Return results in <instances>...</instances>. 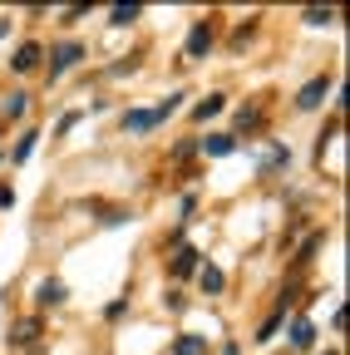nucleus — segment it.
Here are the masks:
<instances>
[{
  "instance_id": "4",
  "label": "nucleus",
  "mask_w": 350,
  "mask_h": 355,
  "mask_svg": "<svg viewBox=\"0 0 350 355\" xmlns=\"http://www.w3.org/2000/svg\"><path fill=\"white\" fill-rule=\"evenodd\" d=\"M35 340H40V321H35V316H25V321L10 326V345H15V350H30Z\"/></svg>"
},
{
  "instance_id": "20",
  "label": "nucleus",
  "mask_w": 350,
  "mask_h": 355,
  "mask_svg": "<svg viewBox=\"0 0 350 355\" xmlns=\"http://www.w3.org/2000/svg\"><path fill=\"white\" fill-rule=\"evenodd\" d=\"M286 163H291V153H286V148H272L267 158H261V173H272V168H286Z\"/></svg>"
},
{
  "instance_id": "6",
  "label": "nucleus",
  "mask_w": 350,
  "mask_h": 355,
  "mask_svg": "<svg viewBox=\"0 0 350 355\" xmlns=\"http://www.w3.org/2000/svg\"><path fill=\"white\" fill-rule=\"evenodd\" d=\"M198 286H202L207 296H222V286H227V277H222V266H212V261H202V266H198Z\"/></svg>"
},
{
  "instance_id": "5",
  "label": "nucleus",
  "mask_w": 350,
  "mask_h": 355,
  "mask_svg": "<svg viewBox=\"0 0 350 355\" xmlns=\"http://www.w3.org/2000/svg\"><path fill=\"white\" fill-rule=\"evenodd\" d=\"M40 60H45V50H40L35 40H25L20 50H15V60H10V69H15V74H30V69H35Z\"/></svg>"
},
{
  "instance_id": "1",
  "label": "nucleus",
  "mask_w": 350,
  "mask_h": 355,
  "mask_svg": "<svg viewBox=\"0 0 350 355\" xmlns=\"http://www.w3.org/2000/svg\"><path fill=\"white\" fill-rule=\"evenodd\" d=\"M212 40H217V25H212V20H193L188 44H183V64H198V60L212 50Z\"/></svg>"
},
{
  "instance_id": "19",
  "label": "nucleus",
  "mask_w": 350,
  "mask_h": 355,
  "mask_svg": "<svg viewBox=\"0 0 350 355\" xmlns=\"http://www.w3.org/2000/svg\"><path fill=\"white\" fill-rule=\"evenodd\" d=\"M301 20H306V25H331V20H335V10H331V6H326V10H321V6H311Z\"/></svg>"
},
{
  "instance_id": "18",
  "label": "nucleus",
  "mask_w": 350,
  "mask_h": 355,
  "mask_svg": "<svg viewBox=\"0 0 350 355\" xmlns=\"http://www.w3.org/2000/svg\"><path fill=\"white\" fill-rule=\"evenodd\" d=\"M212 114H222V94H207V99H202V104L193 109V119H202V123H207Z\"/></svg>"
},
{
  "instance_id": "7",
  "label": "nucleus",
  "mask_w": 350,
  "mask_h": 355,
  "mask_svg": "<svg viewBox=\"0 0 350 355\" xmlns=\"http://www.w3.org/2000/svg\"><path fill=\"white\" fill-rule=\"evenodd\" d=\"M202 266V252L198 247H178V257H173V277H193Z\"/></svg>"
},
{
  "instance_id": "24",
  "label": "nucleus",
  "mask_w": 350,
  "mask_h": 355,
  "mask_svg": "<svg viewBox=\"0 0 350 355\" xmlns=\"http://www.w3.org/2000/svg\"><path fill=\"white\" fill-rule=\"evenodd\" d=\"M6 30H10V20H0V40H6Z\"/></svg>"
},
{
  "instance_id": "12",
  "label": "nucleus",
  "mask_w": 350,
  "mask_h": 355,
  "mask_svg": "<svg viewBox=\"0 0 350 355\" xmlns=\"http://www.w3.org/2000/svg\"><path fill=\"white\" fill-rule=\"evenodd\" d=\"M123 128H128V133H148V128H158V123H153V109H128V114H123Z\"/></svg>"
},
{
  "instance_id": "22",
  "label": "nucleus",
  "mask_w": 350,
  "mask_h": 355,
  "mask_svg": "<svg viewBox=\"0 0 350 355\" xmlns=\"http://www.w3.org/2000/svg\"><path fill=\"white\" fill-rule=\"evenodd\" d=\"M256 123H261V109H242V119H237V128H242V133H252Z\"/></svg>"
},
{
  "instance_id": "23",
  "label": "nucleus",
  "mask_w": 350,
  "mask_h": 355,
  "mask_svg": "<svg viewBox=\"0 0 350 355\" xmlns=\"http://www.w3.org/2000/svg\"><path fill=\"white\" fill-rule=\"evenodd\" d=\"M0 207H15V188H6V183H0Z\"/></svg>"
},
{
  "instance_id": "11",
  "label": "nucleus",
  "mask_w": 350,
  "mask_h": 355,
  "mask_svg": "<svg viewBox=\"0 0 350 355\" xmlns=\"http://www.w3.org/2000/svg\"><path fill=\"white\" fill-rule=\"evenodd\" d=\"M173 355H207V336H193V331H183L178 340H173Z\"/></svg>"
},
{
  "instance_id": "13",
  "label": "nucleus",
  "mask_w": 350,
  "mask_h": 355,
  "mask_svg": "<svg viewBox=\"0 0 350 355\" xmlns=\"http://www.w3.org/2000/svg\"><path fill=\"white\" fill-rule=\"evenodd\" d=\"M321 242H326V232H311V237H306V247L296 252V266H311V261H316V252H321Z\"/></svg>"
},
{
  "instance_id": "15",
  "label": "nucleus",
  "mask_w": 350,
  "mask_h": 355,
  "mask_svg": "<svg viewBox=\"0 0 350 355\" xmlns=\"http://www.w3.org/2000/svg\"><path fill=\"white\" fill-rule=\"evenodd\" d=\"M139 15H143V6H114L109 10V25H134Z\"/></svg>"
},
{
  "instance_id": "14",
  "label": "nucleus",
  "mask_w": 350,
  "mask_h": 355,
  "mask_svg": "<svg viewBox=\"0 0 350 355\" xmlns=\"http://www.w3.org/2000/svg\"><path fill=\"white\" fill-rule=\"evenodd\" d=\"M281 321H286V301H281V311H277V316H267V326H261V331H256V340H261V345H267V340H277V331H281Z\"/></svg>"
},
{
  "instance_id": "2",
  "label": "nucleus",
  "mask_w": 350,
  "mask_h": 355,
  "mask_svg": "<svg viewBox=\"0 0 350 355\" xmlns=\"http://www.w3.org/2000/svg\"><path fill=\"white\" fill-rule=\"evenodd\" d=\"M84 60V44L79 40H64V44H55V50H50V79H60L64 69H74Z\"/></svg>"
},
{
  "instance_id": "8",
  "label": "nucleus",
  "mask_w": 350,
  "mask_h": 355,
  "mask_svg": "<svg viewBox=\"0 0 350 355\" xmlns=\"http://www.w3.org/2000/svg\"><path fill=\"white\" fill-rule=\"evenodd\" d=\"M64 296H69V291H64V282H60V277L40 282V291H35V301H40V306H64Z\"/></svg>"
},
{
  "instance_id": "9",
  "label": "nucleus",
  "mask_w": 350,
  "mask_h": 355,
  "mask_svg": "<svg viewBox=\"0 0 350 355\" xmlns=\"http://www.w3.org/2000/svg\"><path fill=\"white\" fill-rule=\"evenodd\" d=\"M291 345H296V350H311V345H316V326L306 321V316L291 321Z\"/></svg>"
},
{
  "instance_id": "17",
  "label": "nucleus",
  "mask_w": 350,
  "mask_h": 355,
  "mask_svg": "<svg viewBox=\"0 0 350 355\" xmlns=\"http://www.w3.org/2000/svg\"><path fill=\"white\" fill-rule=\"evenodd\" d=\"M178 109H183V94H168V99H163V104L153 109V123H163V119H173V114H178Z\"/></svg>"
},
{
  "instance_id": "25",
  "label": "nucleus",
  "mask_w": 350,
  "mask_h": 355,
  "mask_svg": "<svg viewBox=\"0 0 350 355\" xmlns=\"http://www.w3.org/2000/svg\"><path fill=\"white\" fill-rule=\"evenodd\" d=\"M326 355H335V350H326Z\"/></svg>"
},
{
  "instance_id": "16",
  "label": "nucleus",
  "mask_w": 350,
  "mask_h": 355,
  "mask_svg": "<svg viewBox=\"0 0 350 355\" xmlns=\"http://www.w3.org/2000/svg\"><path fill=\"white\" fill-rule=\"evenodd\" d=\"M25 109H30V94H20V89H15V94H10L6 104H0V114H6V119H20Z\"/></svg>"
},
{
  "instance_id": "21",
  "label": "nucleus",
  "mask_w": 350,
  "mask_h": 355,
  "mask_svg": "<svg viewBox=\"0 0 350 355\" xmlns=\"http://www.w3.org/2000/svg\"><path fill=\"white\" fill-rule=\"evenodd\" d=\"M35 139H40V133H20V144H15V163H25V158L35 153Z\"/></svg>"
},
{
  "instance_id": "3",
  "label": "nucleus",
  "mask_w": 350,
  "mask_h": 355,
  "mask_svg": "<svg viewBox=\"0 0 350 355\" xmlns=\"http://www.w3.org/2000/svg\"><path fill=\"white\" fill-rule=\"evenodd\" d=\"M331 89H335V84H331V74H316V79H311V84H306L301 94H296V109H306V114H311V109H321Z\"/></svg>"
},
{
  "instance_id": "10",
  "label": "nucleus",
  "mask_w": 350,
  "mask_h": 355,
  "mask_svg": "<svg viewBox=\"0 0 350 355\" xmlns=\"http://www.w3.org/2000/svg\"><path fill=\"white\" fill-rule=\"evenodd\" d=\"M232 148H237L232 133H207V139H202V153H212V158H227Z\"/></svg>"
}]
</instances>
